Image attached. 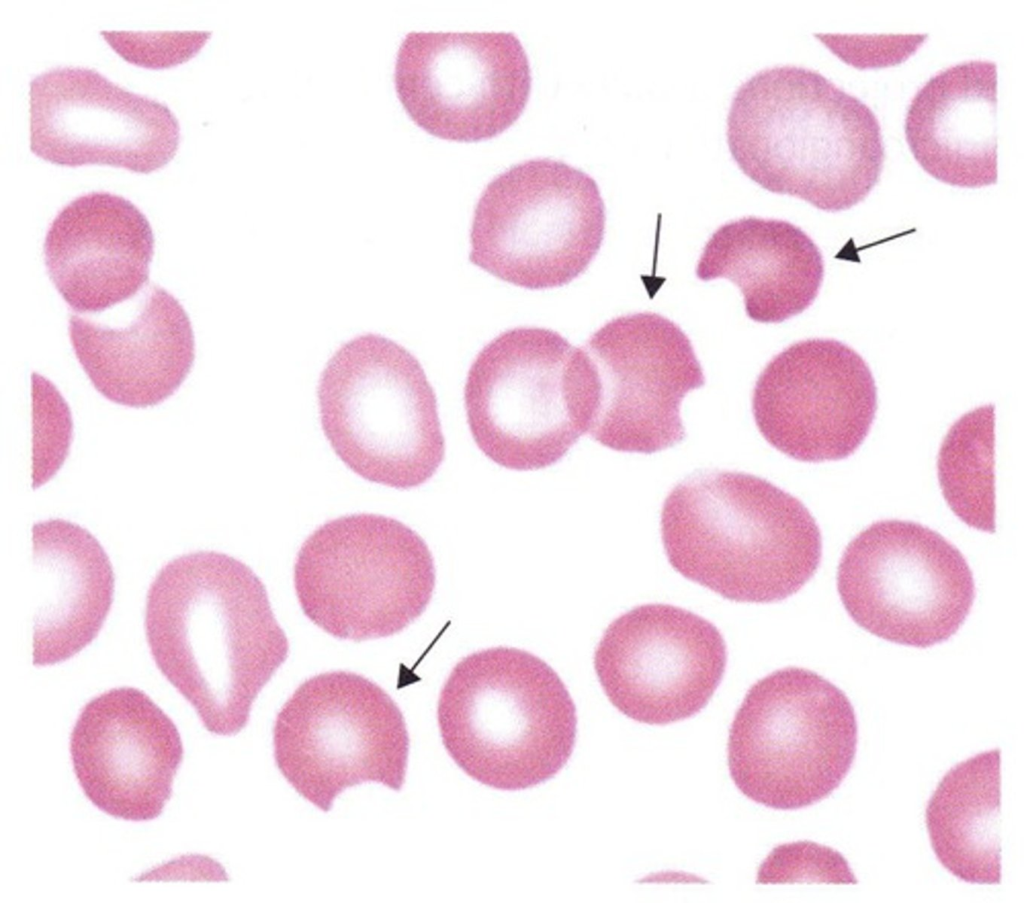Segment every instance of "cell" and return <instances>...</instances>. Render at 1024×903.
Instances as JSON below:
<instances>
[{
	"mask_svg": "<svg viewBox=\"0 0 1024 903\" xmlns=\"http://www.w3.org/2000/svg\"><path fill=\"white\" fill-rule=\"evenodd\" d=\"M323 432L362 478L396 489L427 482L445 457L436 395L417 358L378 334L342 344L317 389Z\"/></svg>",
	"mask_w": 1024,
	"mask_h": 903,
	"instance_id": "6",
	"label": "cell"
},
{
	"mask_svg": "<svg viewBox=\"0 0 1024 903\" xmlns=\"http://www.w3.org/2000/svg\"><path fill=\"white\" fill-rule=\"evenodd\" d=\"M667 559L683 577L735 602L772 603L817 571L820 529L805 505L755 475L709 470L679 482L661 512Z\"/></svg>",
	"mask_w": 1024,
	"mask_h": 903,
	"instance_id": "3",
	"label": "cell"
},
{
	"mask_svg": "<svg viewBox=\"0 0 1024 903\" xmlns=\"http://www.w3.org/2000/svg\"><path fill=\"white\" fill-rule=\"evenodd\" d=\"M100 35L126 62L147 69H168L195 57L211 31H108Z\"/></svg>",
	"mask_w": 1024,
	"mask_h": 903,
	"instance_id": "27",
	"label": "cell"
},
{
	"mask_svg": "<svg viewBox=\"0 0 1024 903\" xmlns=\"http://www.w3.org/2000/svg\"><path fill=\"white\" fill-rule=\"evenodd\" d=\"M1000 750L979 753L940 780L925 812L932 849L958 879L999 884Z\"/></svg>",
	"mask_w": 1024,
	"mask_h": 903,
	"instance_id": "23",
	"label": "cell"
},
{
	"mask_svg": "<svg viewBox=\"0 0 1024 903\" xmlns=\"http://www.w3.org/2000/svg\"><path fill=\"white\" fill-rule=\"evenodd\" d=\"M41 594L34 614V666L68 660L100 632L110 611L115 576L104 548L84 527L56 518L31 529Z\"/></svg>",
	"mask_w": 1024,
	"mask_h": 903,
	"instance_id": "21",
	"label": "cell"
},
{
	"mask_svg": "<svg viewBox=\"0 0 1024 903\" xmlns=\"http://www.w3.org/2000/svg\"><path fill=\"white\" fill-rule=\"evenodd\" d=\"M815 37L845 63L858 69H872L880 67L874 51L886 66L897 65L917 51L927 34H815Z\"/></svg>",
	"mask_w": 1024,
	"mask_h": 903,
	"instance_id": "28",
	"label": "cell"
},
{
	"mask_svg": "<svg viewBox=\"0 0 1024 903\" xmlns=\"http://www.w3.org/2000/svg\"><path fill=\"white\" fill-rule=\"evenodd\" d=\"M275 764L294 790L323 812L354 786L400 791L409 735L404 716L370 679L330 671L301 683L276 715Z\"/></svg>",
	"mask_w": 1024,
	"mask_h": 903,
	"instance_id": "10",
	"label": "cell"
},
{
	"mask_svg": "<svg viewBox=\"0 0 1024 903\" xmlns=\"http://www.w3.org/2000/svg\"><path fill=\"white\" fill-rule=\"evenodd\" d=\"M997 87L996 63L971 60L940 71L916 92L904 131L926 173L961 188L997 182Z\"/></svg>",
	"mask_w": 1024,
	"mask_h": 903,
	"instance_id": "20",
	"label": "cell"
},
{
	"mask_svg": "<svg viewBox=\"0 0 1024 903\" xmlns=\"http://www.w3.org/2000/svg\"><path fill=\"white\" fill-rule=\"evenodd\" d=\"M155 239L146 216L122 196H79L53 219L44 241L48 276L78 313L102 312L149 281Z\"/></svg>",
	"mask_w": 1024,
	"mask_h": 903,
	"instance_id": "18",
	"label": "cell"
},
{
	"mask_svg": "<svg viewBox=\"0 0 1024 903\" xmlns=\"http://www.w3.org/2000/svg\"><path fill=\"white\" fill-rule=\"evenodd\" d=\"M703 280L726 278L741 290L747 316L780 323L806 310L824 276L822 254L794 224L744 217L720 226L696 266Z\"/></svg>",
	"mask_w": 1024,
	"mask_h": 903,
	"instance_id": "22",
	"label": "cell"
},
{
	"mask_svg": "<svg viewBox=\"0 0 1024 903\" xmlns=\"http://www.w3.org/2000/svg\"><path fill=\"white\" fill-rule=\"evenodd\" d=\"M599 398L594 364L543 327L500 333L475 357L464 403L479 449L511 470L547 468L588 433Z\"/></svg>",
	"mask_w": 1024,
	"mask_h": 903,
	"instance_id": "5",
	"label": "cell"
},
{
	"mask_svg": "<svg viewBox=\"0 0 1024 903\" xmlns=\"http://www.w3.org/2000/svg\"><path fill=\"white\" fill-rule=\"evenodd\" d=\"M435 578L422 537L394 518L370 513L319 526L294 565L304 614L331 636L358 642L413 623L431 600Z\"/></svg>",
	"mask_w": 1024,
	"mask_h": 903,
	"instance_id": "8",
	"label": "cell"
},
{
	"mask_svg": "<svg viewBox=\"0 0 1024 903\" xmlns=\"http://www.w3.org/2000/svg\"><path fill=\"white\" fill-rule=\"evenodd\" d=\"M995 406L961 416L945 435L937 460L939 485L951 510L972 528L994 533Z\"/></svg>",
	"mask_w": 1024,
	"mask_h": 903,
	"instance_id": "24",
	"label": "cell"
},
{
	"mask_svg": "<svg viewBox=\"0 0 1024 903\" xmlns=\"http://www.w3.org/2000/svg\"><path fill=\"white\" fill-rule=\"evenodd\" d=\"M605 205L596 181L563 161L535 158L494 177L470 230V261L526 289L566 285L598 253Z\"/></svg>",
	"mask_w": 1024,
	"mask_h": 903,
	"instance_id": "9",
	"label": "cell"
},
{
	"mask_svg": "<svg viewBox=\"0 0 1024 903\" xmlns=\"http://www.w3.org/2000/svg\"><path fill=\"white\" fill-rule=\"evenodd\" d=\"M755 423L766 441L803 462L840 460L864 442L877 411L872 372L853 348L812 338L774 356L753 390Z\"/></svg>",
	"mask_w": 1024,
	"mask_h": 903,
	"instance_id": "16",
	"label": "cell"
},
{
	"mask_svg": "<svg viewBox=\"0 0 1024 903\" xmlns=\"http://www.w3.org/2000/svg\"><path fill=\"white\" fill-rule=\"evenodd\" d=\"M73 770L102 812L127 821L161 815L183 760L171 718L143 691L108 690L82 708L70 735Z\"/></svg>",
	"mask_w": 1024,
	"mask_h": 903,
	"instance_id": "17",
	"label": "cell"
},
{
	"mask_svg": "<svg viewBox=\"0 0 1024 903\" xmlns=\"http://www.w3.org/2000/svg\"><path fill=\"white\" fill-rule=\"evenodd\" d=\"M726 136L753 182L826 212L862 202L885 160L874 112L819 72L793 65L761 70L741 84Z\"/></svg>",
	"mask_w": 1024,
	"mask_h": 903,
	"instance_id": "2",
	"label": "cell"
},
{
	"mask_svg": "<svg viewBox=\"0 0 1024 903\" xmlns=\"http://www.w3.org/2000/svg\"><path fill=\"white\" fill-rule=\"evenodd\" d=\"M68 331L75 356L94 388L126 407H152L167 400L195 360L187 312L157 285L127 326L111 328L73 314Z\"/></svg>",
	"mask_w": 1024,
	"mask_h": 903,
	"instance_id": "19",
	"label": "cell"
},
{
	"mask_svg": "<svg viewBox=\"0 0 1024 903\" xmlns=\"http://www.w3.org/2000/svg\"><path fill=\"white\" fill-rule=\"evenodd\" d=\"M394 83L409 118L450 141L478 142L512 126L528 102L532 76L512 32H409Z\"/></svg>",
	"mask_w": 1024,
	"mask_h": 903,
	"instance_id": "12",
	"label": "cell"
},
{
	"mask_svg": "<svg viewBox=\"0 0 1024 903\" xmlns=\"http://www.w3.org/2000/svg\"><path fill=\"white\" fill-rule=\"evenodd\" d=\"M145 633L158 669L220 736L246 727L289 653L261 579L216 551L187 553L159 570L147 592Z\"/></svg>",
	"mask_w": 1024,
	"mask_h": 903,
	"instance_id": "1",
	"label": "cell"
},
{
	"mask_svg": "<svg viewBox=\"0 0 1024 903\" xmlns=\"http://www.w3.org/2000/svg\"><path fill=\"white\" fill-rule=\"evenodd\" d=\"M757 882L857 884L858 880L840 852L801 841L776 847L761 865Z\"/></svg>",
	"mask_w": 1024,
	"mask_h": 903,
	"instance_id": "26",
	"label": "cell"
},
{
	"mask_svg": "<svg viewBox=\"0 0 1024 903\" xmlns=\"http://www.w3.org/2000/svg\"><path fill=\"white\" fill-rule=\"evenodd\" d=\"M584 349L599 382L588 430L594 440L616 451L651 454L684 439L681 401L705 378L678 325L651 312L620 316L596 330Z\"/></svg>",
	"mask_w": 1024,
	"mask_h": 903,
	"instance_id": "13",
	"label": "cell"
},
{
	"mask_svg": "<svg viewBox=\"0 0 1024 903\" xmlns=\"http://www.w3.org/2000/svg\"><path fill=\"white\" fill-rule=\"evenodd\" d=\"M837 590L853 621L896 644L927 648L953 636L975 599L962 553L916 522L881 520L845 548Z\"/></svg>",
	"mask_w": 1024,
	"mask_h": 903,
	"instance_id": "11",
	"label": "cell"
},
{
	"mask_svg": "<svg viewBox=\"0 0 1024 903\" xmlns=\"http://www.w3.org/2000/svg\"><path fill=\"white\" fill-rule=\"evenodd\" d=\"M437 719L457 766L504 791L553 778L570 759L577 731L576 707L558 674L511 647L462 658L440 691Z\"/></svg>",
	"mask_w": 1024,
	"mask_h": 903,
	"instance_id": "4",
	"label": "cell"
},
{
	"mask_svg": "<svg viewBox=\"0 0 1024 903\" xmlns=\"http://www.w3.org/2000/svg\"><path fill=\"white\" fill-rule=\"evenodd\" d=\"M32 488L51 480L69 455L73 421L68 403L44 376L31 375Z\"/></svg>",
	"mask_w": 1024,
	"mask_h": 903,
	"instance_id": "25",
	"label": "cell"
},
{
	"mask_svg": "<svg viewBox=\"0 0 1024 903\" xmlns=\"http://www.w3.org/2000/svg\"><path fill=\"white\" fill-rule=\"evenodd\" d=\"M857 742L856 714L840 688L811 670L779 669L753 684L735 713L730 776L758 804L804 808L840 786Z\"/></svg>",
	"mask_w": 1024,
	"mask_h": 903,
	"instance_id": "7",
	"label": "cell"
},
{
	"mask_svg": "<svg viewBox=\"0 0 1024 903\" xmlns=\"http://www.w3.org/2000/svg\"><path fill=\"white\" fill-rule=\"evenodd\" d=\"M30 150L59 166L109 165L149 174L176 155L180 126L163 103L94 69L58 67L30 81Z\"/></svg>",
	"mask_w": 1024,
	"mask_h": 903,
	"instance_id": "15",
	"label": "cell"
},
{
	"mask_svg": "<svg viewBox=\"0 0 1024 903\" xmlns=\"http://www.w3.org/2000/svg\"><path fill=\"white\" fill-rule=\"evenodd\" d=\"M727 664L720 631L670 604H644L613 620L594 654V668L612 705L644 724L666 725L699 713Z\"/></svg>",
	"mask_w": 1024,
	"mask_h": 903,
	"instance_id": "14",
	"label": "cell"
}]
</instances>
